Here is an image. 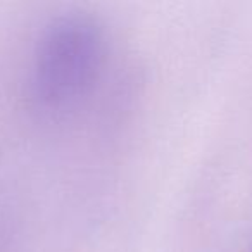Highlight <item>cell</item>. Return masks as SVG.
I'll return each instance as SVG.
<instances>
[{
  "label": "cell",
  "mask_w": 252,
  "mask_h": 252,
  "mask_svg": "<svg viewBox=\"0 0 252 252\" xmlns=\"http://www.w3.org/2000/svg\"><path fill=\"white\" fill-rule=\"evenodd\" d=\"M251 252H252V251H251Z\"/></svg>",
  "instance_id": "obj_2"
},
{
  "label": "cell",
  "mask_w": 252,
  "mask_h": 252,
  "mask_svg": "<svg viewBox=\"0 0 252 252\" xmlns=\"http://www.w3.org/2000/svg\"><path fill=\"white\" fill-rule=\"evenodd\" d=\"M104 59L102 28L85 16L54 23L40 38L33 64V95L42 107L61 111L87 94Z\"/></svg>",
  "instance_id": "obj_1"
}]
</instances>
